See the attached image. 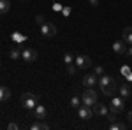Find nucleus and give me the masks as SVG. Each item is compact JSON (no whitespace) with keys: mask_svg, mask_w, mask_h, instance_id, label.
<instances>
[{"mask_svg":"<svg viewBox=\"0 0 132 130\" xmlns=\"http://www.w3.org/2000/svg\"><path fill=\"white\" fill-rule=\"evenodd\" d=\"M99 88L101 90H104V88H108V86H111V84H116L114 83V79H113L111 76H108V74H104V76H99Z\"/></svg>","mask_w":132,"mask_h":130,"instance_id":"nucleus-9","label":"nucleus"},{"mask_svg":"<svg viewBox=\"0 0 132 130\" xmlns=\"http://www.w3.org/2000/svg\"><path fill=\"white\" fill-rule=\"evenodd\" d=\"M127 79H129V81L132 83V72H129V76H127Z\"/></svg>","mask_w":132,"mask_h":130,"instance_id":"nucleus-33","label":"nucleus"},{"mask_svg":"<svg viewBox=\"0 0 132 130\" xmlns=\"http://www.w3.org/2000/svg\"><path fill=\"white\" fill-rule=\"evenodd\" d=\"M11 9V2L9 0H0V14H5Z\"/></svg>","mask_w":132,"mask_h":130,"instance_id":"nucleus-19","label":"nucleus"},{"mask_svg":"<svg viewBox=\"0 0 132 130\" xmlns=\"http://www.w3.org/2000/svg\"><path fill=\"white\" fill-rule=\"evenodd\" d=\"M20 102H21V106H23L25 109L30 111V109H35V106H37V102H39V97L34 95L32 91H25V93H21Z\"/></svg>","mask_w":132,"mask_h":130,"instance_id":"nucleus-1","label":"nucleus"},{"mask_svg":"<svg viewBox=\"0 0 132 130\" xmlns=\"http://www.w3.org/2000/svg\"><path fill=\"white\" fill-rule=\"evenodd\" d=\"M102 91V95L104 97H114L116 93H118V88H116V84H111V86H108V88H104Z\"/></svg>","mask_w":132,"mask_h":130,"instance_id":"nucleus-15","label":"nucleus"},{"mask_svg":"<svg viewBox=\"0 0 132 130\" xmlns=\"http://www.w3.org/2000/svg\"><path fill=\"white\" fill-rule=\"evenodd\" d=\"M122 39L127 42V46H132V27H125V28H123Z\"/></svg>","mask_w":132,"mask_h":130,"instance_id":"nucleus-14","label":"nucleus"},{"mask_svg":"<svg viewBox=\"0 0 132 130\" xmlns=\"http://www.w3.org/2000/svg\"><path fill=\"white\" fill-rule=\"evenodd\" d=\"M113 51L116 53V55H125V51H127V42L125 40H114L113 42Z\"/></svg>","mask_w":132,"mask_h":130,"instance_id":"nucleus-11","label":"nucleus"},{"mask_svg":"<svg viewBox=\"0 0 132 130\" xmlns=\"http://www.w3.org/2000/svg\"><path fill=\"white\" fill-rule=\"evenodd\" d=\"M32 130H41V123H32Z\"/></svg>","mask_w":132,"mask_h":130,"instance_id":"nucleus-28","label":"nucleus"},{"mask_svg":"<svg viewBox=\"0 0 132 130\" xmlns=\"http://www.w3.org/2000/svg\"><path fill=\"white\" fill-rule=\"evenodd\" d=\"M0 67H2V62H0Z\"/></svg>","mask_w":132,"mask_h":130,"instance_id":"nucleus-35","label":"nucleus"},{"mask_svg":"<svg viewBox=\"0 0 132 130\" xmlns=\"http://www.w3.org/2000/svg\"><path fill=\"white\" fill-rule=\"evenodd\" d=\"M12 39L18 40V42H23V40H27V37H25V35H21L20 32H14V33H12Z\"/></svg>","mask_w":132,"mask_h":130,"instance_id":"nucleus-24","label":"nucleus"},{"mask_svg":"<svg viewBox=\"0 0 132 130\" xmlns=\"http://www.w3.org/2000/svg\"><path fill=\"white\" fill-rule=\"evenodd\" d=\"M81 104H83V102H81V99H79L78 95H72V97H71V106L74 107V109H78Z\"/></svg>","mask_w":132,"mask_h":130,"instance_id":"nucleus-20","label":"nucleus"},{"mask_svg":"<svg viewBox=\"0 0 132 130\" xmlns=\"http://www.w3.org/2000/svg\"><path fill=\"white\" fill-rule=\"evenodd\" d=\"M81 102L85 106H88V107L95 106V102H97V91L93 90V88H86L81 95Z\"/></svg>","mask_w":132,"mask_h":130,"instance_id":"nucleus-2","label":"nucleus"},{"mask_svg":"<svg viewBox=\"0 0 132 130\" xmlns=\"http://www.w3.org/2000/svg\"><path fill=\"white\" fill-rule=\"evenodd\" d=\"M118 95L122 97V99H130V95H132V91H130V86L129 84H120L118 86Z\"/></svg>","mask_w":132,"mask_h":130,"instance_id":"nucleus-13","label":"nucleus"},{"mask_svg":"<svg viewBox=\"0 0 132 130\" xmlns=\"http://www.w3.org/2000/svg\"><path fill=\"white\" fill-rule=\"evenodd\" d=\"M76 67L78 69H81V70H85V69H90V65H92V58L88 56V55H76Z\"/></svg>","mask_w":132,"mask_h":130,"instance_id":"nucleus-3","label":"nucleus"},{"mask_svg":"<svg viewBox=\"0 0 132 130\" xmlns=\"http://www.w3.org/2000/svg\"><path fill=\"white\" fill-rule=\"evenodd\" d=\"M125 55L132 58V46H127V51H125Z\"/></svg>","mask_w":132,"mask_h":130,"instance_id":"nucleus-30","label":"nucleus"},{"mask_svg":"<svg viewBox=\"0 0 132 130\" xmlns=\"http://www.w3.org/2000/svg\"><path fill=\"white\" fill-rule=\"evenodd\" d=\"M108 112H109L108 106L95 102V106H93V114H99V116H102V118H106V114H108Z\"/></svg>","mask_w":132,"mask_h":130,"instance_id":"nucleus-12","label":"nucleus"},{"mask_svg":"<svg viewBox=\"0 0 132 130\" xmlns=\"http://www.w3.org/2000/svg\"><path fill=\"white\" fill-rule=\"evenodd\" d=\"M41 33L44 35V37H55L56 35V27L53 25V23H44V25H41Z\"/></svg>","mask_w":132,"mask_h":130,"instance_id":"nucleus-6","label":"nucleus"},{"mask_svg":"<svg viewBox=\"0 0 132 130\" xmlns=\"http://www.w3.org/2000/svg\"><path fill=\"white\" fill-rule=\"evenodd\" d=\"M129 121H130V123H132V111H130V112H129Z\"/></svg>","mask_w":132,"mask_h":130,"instance_id":"nucleus-34","label":"nucleus"},{"mask_svg":"<svg viewBox=\"0 0 132 130\" xmlns=\"http://www.w3.org/2000/svg\"><path fill=\"white\" fill-rule=\"evenodd\" d=\"M78 116L81 118V120H90L92 116H93V111L88 107V106H85V104H81L79 107H78Z\"/></svg>","mask_w":132,"mask_h":130,"instance_id":"nucleus-7","label":"nucleus"},{"mask_svg":"<svg viewBox=\"0 0 132 130\" xmlns=\"http://www.w3.org/2000/svg\"><path fill=\"white\" fill-rule=\"evenodd\" d=\"M92 7H99V0H88Z\"/></svg>","mask_w":132,"mask_h":130,"instance_id":"nucleus-31","label":"nucleus"},{"mask_svg":"<svg viewBox=\"0 0 132 130\" xmlns=\"http://www.w3.org/2000/svg\"><path fill=\"white\" fill-rule=\"evenodd\" d=\"M9 58H11V60H20V58H21V51H20V48H11V51H9Z\"/></svg>","mask_w":132,"mask_h":130,"instance_id":"nucleus-18","label":"nucleus"},{"mask_svg":"<svg viewBox=\"0 0 132 130\" xmlns=\"http://www.w3.org/2000/svg\"><path fill=\"white\" fill-rule=\"evenodd\" d=\"M50 128V125H48V123H44V120L41 121V130H48Z\"/></svg>","mask_w":132,"mask_h":130,"instance_id":"nucleus-29","label":"nucleus"},{"mask_svg":"<svg viewBox=\"0 0 132 130\" xmlns=\"http://www.w3.org/2000/svg\"><path fill=\"white\" fill-rule=\"evenodd\" d=\"M123 107H125V99H122L120 95H118V97H116V95L111 97V106H109V109L114 111V112H122Z\"/></svg>","mask_w":132,"mask_h":130,"instance_id":"nucleus-4","label":"nucleus"},{"mask_svg":"<svg viewBox=\"0 0 132 130\" xmlns=\"http://www.w3.org/2000/svg\"><path fill=\"white\" fill-rule=\"evenodd\" d=\"M63 11V14H65V16H69V12H71V9H69V7H65V9H62Z\"/></svg>","mask_w":132,"mask_h":130,"instance_id":"nucleus-32","label":"nucleus"},{"mask_svg":"<svg viewBox=\"0 0 132 130\" xmlns=\"http://www.w3.org/2000/svg\"><path fill=\"white\" fill-rule=\"evenodd\" d=\"M97 83H99V76H95V74H88V76L83 77V86L85 88H93Z\"/></svg>","mask_w":132,"mask_h":130,"instance_id":"nucleus-10","label":"nucleus"},{"mask_svg":"<svg viewBox=\"0 0 132 130\" xmlns=\"http://www.w3.org/2000/svg\"><path fill=\"white\" fill-rule=\"evenodd\" d=\"M34 118H35V120H39V121L46 120V118H48V111H46V107L41 106V104H37V106H35V109H34Z\"/></svg>","mask_w":132,"mask_h":130,"instance_id":"nucleus-8","label":"nucleus"},{"mask_svg":"<svg viewBox=\"0 0 132 130\" xmlns=\"http://www.w3.org/2000/svg\"><path fill=\"white\" fill-rule=\"evenodd\" d=\"M109 128L111 130H125V125L120 123V121H113L111 125H109Z\"/></svg>","mask_w":132,"mask_h":130,"instance_id":"nucleus-21","label":"nucleus"},{"mask_svg":"<svg viewBox=\"0 0 132 130\" xmlns=\"http://www.w3.org/2000/svg\"><path fill=\"white\" fill-rule=\"evenodd\" d=\"M67 74H69V76H74V74H76V67H74V65H67Z\"/></svg>","mask_w":132,"mask_h":130,"instance_id":"nucleus-26","label":"nucleus"},{"mask_svg":"<svg viewBox=\"0 0 132 130\" xmlns=\"http://www.w3.org/2000/svg\"><path fill=\"white\" fill-rule=\"evenodd\" d=\"M93 74H95V76H104V74H106V72H104V67H102V65H95V67H93Z\"/></svg>","mask_w":132,"mask_h":130,"instance_id":"nucleus-22","label":"nucleus"},{"mask_svg":"<svg viewBox=\"0 0 132 130\" xmlns=\"http://www.w3.org/2000/svg\"><path fill=\"white\" fill-rule=\"evenodd\" d=\"M74 62H76V55H74V53H71V51L63 53V63H65V65H71Z\"/></svg>","mask_w":132,"mask_h":130,"instance_id":"nucleus-17","label":"nucleus"},{"mask_svg":"<svg viewBox=\"0 0 132 130\" xmlns=\"http://www.w3.org/2000/svg\"><path fill=\"white\" fill-rule=\"evenodd\" d=\"M35 21H37V25L41 27V25H44V23H46V18H44L42 14H37V16H35Z\"/></svg>","mask_w":132,"mask_h":130,"instance_id":"nucleus-25","label":"nucleus"},{"mask_svg":"<svg viewBox=\"0 0 132 130\" xmlns=\"http://www.w3.org/2000/svg\"><path fill=\"white\" fill-rule=\"evenodd\" d=\"M7 128H9V130H18V128H20V125H18V123H9Z\"/></svg>","mask_w":132,"mask_h":130,"instance_id":"nucleus-27","label":"nucleus"},{"mask_svg":"<svg viewBox=\"0 0 132 130\" xmlns=\"http://www.w3.org/2000/svg\"><path fill=\"white\" fill-rule=\"evenodd\" d=\"M116 114H118V112H114V111H109V112L106 114V120L111 121V123H113V121H116V120H118V118H116Z\"/></svg>","mask_w":132,"mask_h":130,"instance_id":"nucleus-23","label":"nucleus"},{"mask_svg":"<svg viewBox=\"0 0 132 130\" xmlns=\"http://www.w3.org/2000/svg\"><path fill=\"white\" fill-rule=\"evenodd\" d=\"M9 99H11V90L7 86H0V104L4 100H9Z\"/></svg>","mask_w":132,"mask_h":130,"instance_id":"nucleus-16","label":"nucleus"},{"mask_svg":"<svg viewBox=\"0 0 132 130\" xmlns=\"http://www.w3.org/2000/svg\"><path fill=\"white\" fill-rule=\"evenodd\" d=\"M21 60L27 62V63H32V62L37 60V51L32 49V48H25L21 51Z\"/></svg>","mask_w":132,"mask_h":130,"instance_id":"nucleus-5","label":"nucleus"}]
</instances>
